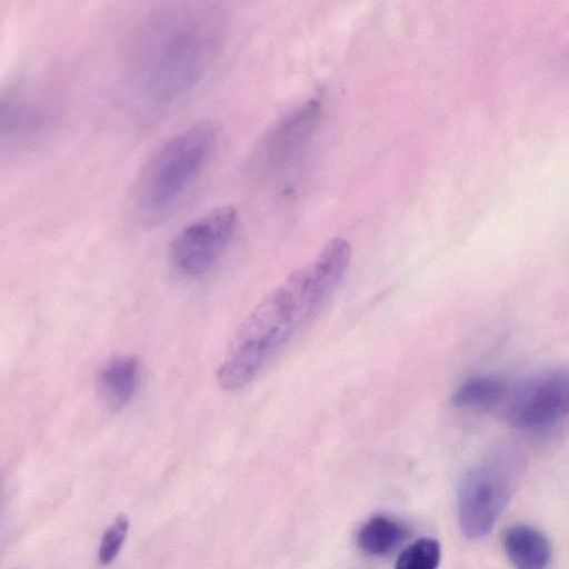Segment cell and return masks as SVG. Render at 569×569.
I'll return each instance as SVG.
<instances>
[{
    "mask_svg": "<svg viewBox=\"0 0 569 569\" xmlns=\"http://www.w3.org/2000/svg\"><path fill=\"white\" fill-rule=\"evenodd\" d=\"M508 392L505 380L493 375H477L463 380L452 393L456 407L488 411L501 406Z\"/></svg>",
    "mask_w": 569,
    "mask_h": 569,
    "instance_id": "10",
    "label": "cell"
},
{
    "mask_svg": "<svg viewBox=\"0 0 569 569\" xmlns=\"http://www.w3.org/2000/svg\"><path fill=\"white\" fill-rule=\"evenodd\" d=\"M139 381V361L133 356H116L99 369L98 396L111 412L123 409L132 399Z\"/></svg>",
    "mask_w": 569,
    "mask_h": 569,
    "instance_id": "7",
    "label": "cell"
},
{
    "mask_svg": "<svg viewBox=\"0 0 569 569\" xmlns=\"http://www.w3.org/2000/svg\"><path fill=\"white\" fill-rule=\"evenodd\" d=\"M128 529V518L120 515L104 532L99 548V561L102 565H109L117 557L126 539Z\"/></svg>",
    "mask_w": 569,
    "mask_h": 569,
    "instance_id": "13",
    "label": "cell"
},
{
    "mask_svg": "<svg viewBox=\"0 0 569 569\" xmlns=\"http://www.w3.org/2000/svg\"><path fill=\"white\" fill-rule=\"evenodd\" d=\"M217 142V127L203 120L159 146L133 183L129 204L134 219L153 224L168 217L208 166Z\"/></svg>",
    "mask_w": 569,
    "mask_h": 569,
    "instance_id": "3",
    "label": "cell"
},
{
    "mask_svg": "<svg viewBox=\"0 0 569 569\" xmlns=\"http://www.w3.org/2000/svg\"><path fill=\"white\" fill-rule=\"evenodd\" d=\"M237 223V210L221 206L184 226L169 248L172 268L186 277L206 273L228 248Z\"/></svg>",
    "mask_w": 569,
    "mask_h": 569,
    "instance_id": "6",
    "label": "cell"
},
{
    "mask_svg": "<svg viewBox=\"0 0 569 569\" xmlns=\"http://www.w3.org/2000/svg\"><path fill=\"white\" fill-rule=\"evenodd\" d=\"M2 138L9 146L29 142L39 134L46 112L37 101L21 93H10L2 103Z\"/></svg>",
    "mask_w": 569,
    "mask_h": 569,
    "instance_id": "9",
    "label": "cell"
},
{
    "mask_svg": "<svg viewBox=\"0 0 569 569\" xmlns=\"http://www.w3.org/2000/svg\"><path fill=\"white\" fill-rule=\"evenodd\" d=\"M223 37L222 17L209 3L181 2L150 13L131 36L127 71L156 103L182 97L204 76Z\"/></svg>",
    "mask_w": 569,
    "mask_h": 569,
    "instance_id": "2",
    "label": "cell"
},
{
    "mask_svg": "<svg viewBox=\"0 0 569 569\" xmlns=\"http://www.w3.org/2000/svg\"><path fill=\"white\" fill-rule=\"evenodd\" d=\"M505 552L516 569H546L551 560V545L540 530L516 525L503 533Z\"/></svg>",
    "mask_w": 569,
    "mask_h": 569,
    "instance_id": "8",
    "label": "cell"
},
{
    "mask_svg": "<svg viewBox=\"0 0 569 569\" xmlns=\"http://www.w3.org/2000/svg\"><path fill=\"white\" fill-rule=\"evenodd\" d=\"M350 259L348 240L335 237L270 289L233 333L216 372L220 388L237 391L250 385L323 310Z\"/></svg>",
    "mask_w": 569,
    "mask_h": 569,
    "instance_id": "1",
    "label": "cell"
},
{
    "mask_svg": "<svg viewBox=\"0 0 569 569\" xmlns=\"http://www.w3.org/2000/svg\"><path fill=\"white\" fill-rule=\"evenodd\" d=\"M513 490L510 466L502 458L486 461L462 479L458 493V517L462 533L480 539L493 528Z\"/></svg>",
    "mask_w": 569,
    "mask_h": 569,
    "instance_id": "4",
    "label": "cell"
},
{
    "mask_svg": "<svg viewBox=\"0 0 569 569\" xmlns=\"http://www.w3.org/2000/svg\"><path fill=\"white\" fill-rule=\"evenodd\" d=\"M406 535L407 530L399 521L387 516H376L361 527L358 543L363 551L381 556L397 548Z\"/></svg>",
    "mask_w": 569,
    "mask_h": 569,
    "instance_id": "11",
    "label": "cell"
},
{
    "mask_svg": "<svg viewBox=\"0 0 569 569\" xmlns=\"http://www.w3.org/2000/svg\"><path fill=\"white\" fill-rule=\"evenodd\" d=\"M503 419L518 429H538L569 416V367L548 369L508 389Z\"/></svg>",
    "mask_w": 569,
    "mask_h": 569,
    "instance_id": "5",
    "label": "cell"
},
{
    "mask_svg": "<svg viewBox=\"0 0 569 569\" xmlns=\"http://www.w3.org/2000/svg\"><path fill=\"white\" fill-rule=\"evenodd\" d=\"M440 557L439 542L431 538H422L400 553L395 569H437Z\"/></svg>",
    "mask_w": 569,
    "mask_h": 569,
    "instance_id": "12",
    "label": "cell"
}]
</instances>
